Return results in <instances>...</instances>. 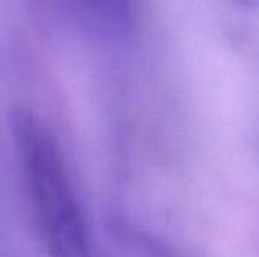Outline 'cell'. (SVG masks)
<instances>
[{
    "label": "cell",
    "mask_w": 259,
    "mask_h": 257,
    "mask_svg": "<svg viewBox=\"0 0 259 257\" xmlns=\"http://www.w3.org/2000/svg\"><path fill=\"white\" fill-rule=\"evenodd\" d=\"M11 129L47 251L52 257H83V218L53 133L24 108L12 112Z\"/></svg>",
    "instance_id": "1"
},
{
    "label": "cell",
    "mask_w": 259,
    "mask_h": 257,
    "mask_svg": "<svg viewBox=\"0 0 259 257\" xmlns=\"http://www.w3.org/2000/svg\"><path fill=\"white\" fill-rule=\"evenodd\" d=\"M85 35L103 41L127 36L135 24L132 0H44Z\"/></svg>",
    "instance_id": "2"
},
{
    "label": "cell",
    "mask_w": 259,
    "mask_h": 257,
    "mask_svg": "<svg viewBox=\"0 0 259 257\" xmlns=\"http://www.w3.org/2000/svg\"><path fill=\"white\" fill-rule=\"evenodd\" d=\"M131 242L138 257H176L170 248H167L161 241L144 235V233H132Z\"/></svg>",
    "instance_id": "3"
}]
</instances>
